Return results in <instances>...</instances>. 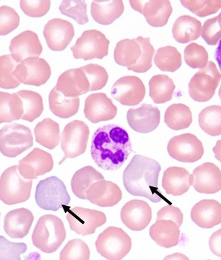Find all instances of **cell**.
<instances>
[{"mask_svg":"<svg viewBox=\"0 0 221 260\" xmlns=\"http://www.w3.org/2000/svg\"><path fill=\"white\" fill-rule=\"evenodd\" d=\"M201 32L200 21L190 15L180 16L173 25V37L176 42L181 44L197 40L201 36Z\"/></svg>","mask_w":221,"mask_h":260,"instance_id":"obj_30","label":"cell"},{"mask_svg":"<svg viewBox=\"0 0 221 260\" xmlns=\"http://www.w3.org/2000/svg\"><path fill=\"white\" fill-rule=\"evenodd\" d=\"M209 246L215 255L221 257V229L212 234L209 240Z\"/></svg>","mask_w":221,"mask_h":260,"instance_id":"obj_53","label":"cell"},{"mask_svg":"<svg viewBox=\"0 0 221 260\" xmlns=\"http://www.w3.org/2000/svg\"><path fill=\"white\" fill-rule=\"evenodd\" d=\"M20 16L13 8L0 7V36H6L18 28Z\"/></svg>","mask_w":221,"mask_h":260,"instance_id":"obj_49","label":"cell"},{"mask_svg":"<svg viewBox=\"0 0 221 260\" xmlns=\"http://www.w3.org/2000/svg\"><path fill=\"white\" fill-rule=\"evenodd\" d=\"M55 88L65 96L75 98L90 91V83L81 68L67 70L60 75Z\"/></svg>","mask_w":221,"mask_h":260,"instance_id":"obj_24","label":"cell"},{"mask_svg":"<svg viewBox=\"0 0 221 260\" xmlns=\"http://www.w3.org/2000/svg\"><path fill=\"white\" fill-rule=\"evenodd\" d=\"M96 246L105 259L121 260L131 250L132 239L122 229L111 226L99 234Z\"/></svg>","mask_w":221,"mask_h":260,"instance_id":"obj_6","label":"cell"},{"mask_svg":"<svg viewBox=\"0 0 221 260\" xmlns=\"http://www.w3.org/2000/svg\"><path fill=\"white\" fill-rule=\"evenodd\" d=\"M199 124L207 135H221V107L213 105L205 108L199 114Z\"/></svg>","mask_w":221,"mask_h":260,"instance_id":"obj_39","label":"cell"},{"mask_svg":"<svg viewBox=\"0 0 221 260\" xmlns=\"http://www.w3.org/2000/svg\"><path fill=\"white\" fill-rule=\"evenodd\" d=\"M146 89L141 79L136 76L120 78L111 88V95L124 106H136L143 102Z\"/></svg>","mask_w":221,"mask_h":260,"instance_id":"obj_14","label":"cell"},{"mask_svg":"<svg viewBox=\"0 0 221 260\" xmlns=\"http://www.w3.org/2000/svg\"><path fill=\"white\" fill-rule=\"evenodd\" d=\"M128 124L134 131L146 134L156 129L160 124L159 108L144 104L138 109H130L128 112Z\"/></svg>","mask_w":221,"mask_h":260,"instance_id":"obj_20","label":"cell"},{"mask_svg":"<svg viewBox=\"0 0 221 260\" xmlns=\"http://www.w3.org/2000/svg\"><path fill=\"white\" fill-rule=\"evenodd\" d=\"M67 219L71 230L83 237L94 234L97 228L106 223V216L103 212L80 207L68 210Z\"/></svg>","mask_w":221,"mask_h":260,"instance_id":"obj_12","label":"cell"},{"mask_svg":"<svg viewBox=\"0 0 221 260\" xmlns=\"http://www.w3.org/2000/svg\"><path fill=\"white\" fill-rule=\"evenodd\" d=\"M221 80V74L213 61L199 70L189 83L190 97L195 102H207L213 97Z\"/></svg>","mask_w":221,"mask_h":260,"instance_id":"obj_8","label":"cell"},{"mask_svg":"<svg viewBox=\"0 0 221 260\" xmlns=\"http://www.w3.org/2000/svg\"><path fill=\"white\" fill-rule=\"evenodd\" d=\"M218 94H219V96H220V99L221 100V85H220V89H219Z\"/></svg>","mask_w":221,"mask_h":260,"instance_id":"obj_58","label":"cell"},{"mask_svg":"<svg viewBox=\"0 0 221 260\" xmlns=\"http://www.w3.org/2000/svg\"><path fill=\"white\" fill-rule=\"evenodd\" d=\"M150 236L162 247H174L179 242V227L172 220H156L150 227Z\"/></svg>","mask_w":221,"mask_h":260,"instance_id":"obj_28","label":"cell"},{"mask_svg":"<svg viewBox=\"0 0 221 260\" xmlns=\"http://www.w3.org/2000/svg\"><path fill=\"white\" fill-rule=\"evenodd\" d=\"M90 251L86 243L81 239L68 242L60 253V260H89Z\"/></svg>","mask_w":221,"mask_h":260,"instance_id":"obj_44","label":"cell"},{"mask_svg":"<svg viewBox=\"0 0 221 260\" xmlns=\"http://www.w3.org/2000/svg\"><path fill=\"white\" fill-rule=\"evenodd\" d=\"M20 8L24 13L31 18H41L47 14L51 7L49 0H21Z\"/></svg>","mask_w":221,"mask_h":260,"instance_id":"obj_50","label":"cell"},{"mask_svg":"<svg viewBox=\"0 0 221 260\" xmlns=\"http://www.w3.org/2000/svg\"><path fill=\"white\" fill-rule=\"evenodd\" d=\"M180 3L200 18L215 14L221 9V0H181Z\"/></svg>","mask_w":221,"mask_h":260,"instance_id":"obj_43","label":"cell"},{"mask_svg":"<svg viewBox=\"0 0 221 260\" xmlns=\"http://www.w3.org/2000/svg\"><path fill=\"white\" fill-rule=\"evenodd\" d=\"M154 62L162 71L174 73L181 68L182 59L176 48L167 46L157 49Z\"/></svg>","mask_w":221,"mask_h":260,"instance_id":"obj_40","label":"cell"},{"mask_svg":"<svg viewBox=\"0 0 221 260\" xmlns=\"http://www.w3.org/2000/svg\"><path fill=\"white\" fill-rule=\"evenodd\" d=\"M164 260H190V259L181 253H174V254L166 256Z\"/></svg>","mask_w":221,"mask_h":260,"instance_id":"obj_54","label":"cell"},{"mask_svg":"<svg viewBox=\"0 0 221 260\" xmlns=\"http://www.w3.org/2000/svg\"><path fill=\"white\" fill-rule=\"evenodd\" d=\"M32 184V180L19 174L18 166L8 168L0 177V200L8 205L25 203L30 198Z\"/></svg>","mask_w":221,"mask_h":260,"instance_id":"obj_4","label":"cell"},{"mask_svg":"<svg viewBox=\"0 0 221 260\" xmlns=\"http://www.w3.org/2000/svg\"><path fill=\"white\" fill-rule=\"evenodd\" d=\"M31 211L26 208L11 210L5 215L4 229L13 239H23L28 235L34 222Z\"/></svg>","mask_w":221,"mask_h":260,"instance_id":"obj_26","label":"cell"},{"mask_svg":"<svg viewBox=\"0 0 221 260\" xmlns=\"http://www.w3.org/2000/svg\"><path fill=\"white\" fill-rule=\"evenodd\" d=\"M150 96L155 104H164L172 99L175 85L174 81L166 75H157L149 81Z\"/></svg>","mask_w":221,"mask_h":260,"instance_id":"obj_36","label":"cell"},{"mask_svg":"<svg viewBox=\"0 0 221 260\" xmlns=\"http://www.w3.org/2000/svg\"><path fill=\"white\" fill-rule=\"evenodd\" d=\"M183 218L184 216L179 208L172 205L164 207L159 210L157 215V220H172L179 228L182 225Z\"/></svg>","mask_w":221,"mask_h":260,"instance_id":"obj_52","label":"cell"},{"mask_svg":"<svg viewBox=\"0 0 221 260\" xmlns=\"http://www.w3.org/2000/svg\"><path fill=\"white\" fill-rule=\"evenodd\" d=\"M104 180V176L93 167H85L77 171L71 181L73 194L82 200H87L86 191L96 181Z\"/></svg>","mask_w":221,"mask_h":260,"instance_id":"obj_32","label":"cell"},{"mask_svg":"<svg viewBox=\"0 0 221 260\" xmlns=\"http://www.w3.org/2000/svg\"><path fill=\"white\" fill-rule=\"evenodd\" d=\"M90 135L88 126L84 121L74 120L65 126L61 134V147L65 158H75L85 153Z\"/></svg>","mask_w":221,"mask_h":260,"instance_id":"obj_10","label":"cell"},{"mask_svg":"<svg viewBox=\"0 0 221 260\" xmlns=\"http://www.w3.org/2000/svg\"><path fill=\"white\" fill-rule=\"evenodd\" d=\"M217 20H218V23L220 24V26L221 28V13L218 15V16H217Z\"/></svg>","mask_w":221,"mask_h":260,"instance_id":"obj_57","label":"cell"},{"mask_svg":"<svg viewBox=\"0 0 221 260\" xmlns=\"http://www.w3.org/2000/svg\"><path fill=\"white\" fill-rule=\"evenodd\" d=\"M31 130L23 124L13 123L0 129V152L8 158H15L31 148Z\"/></svg>","mask_w":221,"mask_h":260,"instance_id":"obj_7","label":"cell"},{"mask_svg":"<svg viewBox=\"0 0 221 260\" xmlns=\"http://www.w3.org/2000/svg\"><path fill=\"white\" fill-rule=\"evenodd\" d=\"M87 200L92 204L109 208L114 206L121 201L122 191L115 183L110 181H96L86 191Z\"/></svg>","mask_w":221,"mask_h":260,"instance_id":"obj_23","label":"cell"},{"mask_svg":"<svg viewBox=\"0 0 221 260\" xmlns=\"http://www.w3.org/2000/svg\"><path fill=\"white\" fill-rule=\"evenodd\" d=\"M13 75L20 83L41 86L50 78L51 70L45 59L30 57L19 63Z\"/></svg>","mask_w":221,"mask_h":260,"instance_id":"obj_13","label":"cell"},{"mask_svg":"<svg viewBox=\"0 0 221 260\" xmlns=\"http://www.w3.org/2000/svg\"><path fill=\"white\" fill-rule=\"evenodd\" d=\"M16 93L23 102V115L21 119L32 122L42 115L44 104L40 94L26 90H20Z\"/></svg>","mask_w":221,"mask_h":260,"instance_id":"obj_38","label":"cell"},{"mask_svg":"<svg viewBox=\"0 0 221 260\" xmlns=\"http://www.w3.org/2000/svg\"><path fill=\"white\" fill-rule=\"evenodd\" d=\"M202 37L208 45L215 46L221 39V28L217 17L208 19L202 28Z\"/></svg>","mask_w":221,"mask_h":260,"instance_id":"obj_51","label":"cell"},{"mask_svg":"<svg viewBox=\"0 0 221 260\" xmlns=\"http://www.w3.org/2000/svg\"><path fill=\"white\" fill-rule=\"evenodd\" d=\"M53 167L54 160L51 154L36 148L19 161L18 171L22 177L33 180L50 172Z\"/></svg>","mask_w":221,"mask_h":260,"instance_id":"obj_15","label":"cell"},{"mask_svg":"<svg viewBox=\"0 0 221 260\" xmlns=\"http://www.w3.org/2000/svg\"><path fill=\"white\" fill-rule=\"evenodd\" d=\"M212 150L215 153V158L221 162V140L217 142L216 145Z\"/></svg>","mask_w":221,"mask_h":260,"instance_id":"obj_56","label":"cell"},{"mask_svg":"<svg viewBox=\"0 0 221 260\" xmlns=\"http://www.w3.org/2000/svg\"><path fill=\"white\" fill-rule=\"evenodd\" d=\"M109 44L107 38L99 30H85L71 47V50L77 59L87 61L103 59L109 54Z\"/></svg>","mask_w":221,"mask_h":260,"instance_id":"obj_9","label":"cell"},{"mask_svg":"<svg viewBox=\"0 0 221 260\" xmlns=\"http://www.w3.org/2000/svg\"><path fill=\"white\" fill-rule=\"evenodd\" d=\"M27 249L25 243L11 242L0 236V260H21Z\"/></svg>","mask_w":221,"mask_h":260,"instance_id":"obj_48","label":"cell"},{"mask_svg":"<svg viewBox=\"0 0 221 260\" xmlns=\"http://www.w3.org/2000/svg\"><path fill=\"white\" fill-rule=\"evenodd\" d=\"M191 218L203 229H211L221 223V204L216 200H203L193 207Z\"/></svg>","mask_w":221,"mask_h":260,"instance_id":"obj_25","label":"cell"},{"mask_svg":"<svg viewBox=\"0 0 221 260\" xmlns=\"http://www.w3.org/2000/svg\"><path fill=\"white\" fill-rule=\"evenodd\" d=\"M161 171L162 167L156 160L135 155L123 174L125 189L130 194L147 198L152 203L165 200L159 189Z\"/></svg>","mask_w":221,"mask_h":260,"instance_id":"obj_2","label":"cell"},{"mask_svg":"<svg viewBox=\"0 0 221 260\" xmlns=\"http://www.w3.org/2000/svg\"><path fill=\"white\" fill-rule=\"evenodd\" d=\"M171 158L183 162H195L203 157V143L195 135L186 133L171 138L167 146Z\"/></svg>","mask_w":221,"mask_h":260,"instance_id":"obj_11","label":"cell"},{"mask_svg":"<svg viewBox=\"0 0 221 260\" xmlns=\"http://www.w3.org/2000/svg\"><path fill=\"white\" fill-rule=\"evenodd\" d=\"M193 184V176L184 168L170 167L164 172L162 186L166 194L180 196L187 192Z\"/></svg>","mask_w":221,"mask_h":260,"instance_id":"obj_27","label":"cell"},{"mask_svg":"<svg viewBox=\"0 0 221 260\" xmlns=\"http://www.w3.org/2000/svg\"><path fill=\"white\" fill-rule=\"evenodd\" d=\"M142 49L136 39L120 41L114 50V59L120 66L130 68L140 60Z\"/></svg>","mask_w":221,"mask_h":260,"instance_id":"obj_33","label":"cell"},{"mask_svg":"<svg viewBox=\"0 0 221 260\" xmlns=\"http://www.w3.org/2000/svg\"><path fill=\"white\" fill-rule=\"evenodd\" d=\"M49 108L54 115L62 119H68L78 112L80 108L79 97H66L56 90H51L49 96Z\"/></svg>","mask_w":221,"mask_h":260,"instance_id":"obj_31","label":"cell"},{"mask_svg":"<svg viewBox=\"0 0 221 260\" xmlns=\"http://www.w3.org/2000/svg\"><path fill=\"white\" fill-rule=\"evenodd\" d=\"M35 199L39 208L51 211H57L68 206L71 200L64 182L56 177H48L39 181Z\"/></svg>","mask_w":221,"mask_h":260,"instance_id":"obj_5","label":"cell"},{"mask_svg":"<svg viewBox=\"0 0 221 260\" xmlns=\"http://www.w3.org/2000/svg\"><path fill=\"white\" fill-rule=\"evenodd\" d=\"M186 64L193 69H203L208 63V53L203 46L192 43L184 50Z\"/></svg>","mask_w":221,"mask_h":260,"instance_id":"obj_45","label":"cell"},{"mask_svg":"<svg viewBox=\"0 0 221 260\" xmlns=\"http://www.w3.org/2000/svg\"><path fill=\"white\" fill-rule=\"evenodd\" d=\"M61 14L73 18L80 25L88 23L87 3L83 0H65L59 6Z\"/></svg>","mask_w":221,"mask_h":260,"instance_id":"obj_42","label":"cell"},{"mask_svg":"<svg viewBox=\"0 0 221 260\" xmlns=\"http://www.w3.org/2000/svg\"><path fill=\"white\" fill-rule=\"evenodd\" d=\"M10 51L11 55L18 63L30 57H39L43 48L39 37L31 30H25L12 39Z\"/></svg>","mask_w":221,"mask_h":260,"instance_id":"obj_22","label":"cell"},{"mask_svg":"<svg viewBox=\"0 0 221 260\" xmlns=\"http://www.w3.org/2000/svg\"><path fill=\"white\" fill-rule=\"evenodd\" d=\"M215 59L217 62V64H218L219 69L221 71V39L218 43L216 49H215Z\"/></svg>","mask_w":221,"mask_h":260,"instance_id":"obj_55","label":"cell"},{"mask_svg":"<svg viewBox=\"0 0 221 260\" xmlns=\"http://www.w3.org/2000/svg\"><path fill=\"white\" fill-rule=\"evenodd\" d=\"M136 39L141 47V56L138 62L134 66L128 68V70L138 73H146L152 68V59L155 53V49L150 44V38L139 37Z\"/></svg>","mask_w":221,"mask_h":260,"instance_id":"obj_46","label":"cell"},{"mask_svg":"<svg viewBox=\"0 0 221 260\" xmlns=\"http://www.w3.org/2000/svg\"><path fill=\"white\" fill-rule=\"evenodd\" d=\"M62 220L53 215H43L38 220L32 234L34 245L44 253L54 252L66 239Z\"/></svg>","mask_w":221,"mask_h":260,"instance_id":"obj_3","label":"cell"},{"mask_svg":"<svg viewBox=\"0 0 221 260\" xmlns=\"http://www.w3.org/2000/svg\"><path fill=\"white\" fill-rule=\"evenodd\" d=\"M34 133L36 141L44 148L50 150L55 148L61 139L59 124L50 118H46L38 123Z\"/></svg>","mask_w":221,"mask_h":260,"instance_id":"obj_34","label":"cell"},{"mask_svg":"<svg viewBox=\"0 0 221 260\" xmlns=\"http://www.w3.org/2000/svg\"><path fill=\"white\" fill-rule=\"evenodd\" d=\"M18 64L11 54L0 56V88L14 89L20 85L13 75Z\"/></svg>","mask_w":221,"mask_h":260,"instance_id":"obj_41","label":"cell"},{"mask_svg":"<svg viewBox=\"0 0 221 260\" xmlns=\"http://www.w3.org/2000/svg\"><path fill=\"white\" fill-rule=\"evenodd\" d=\"M90 83V91L102 90L107 83L109 75L105 68L99 64H89L82 67Z\"/></svg>","mask_w":221,"mask_h":260,"instance_id":"obj_47","label":"cell"},{"mask_svg":"<svg viewBox=\"0 0 221 260\" xmlns=\"http://www.w3.org/2000/svg\"><path fill=\"white\" fill-rule=\"evenodd\" d=\"M195 190L203 194H215L221 190V171L212 162L199 166L193 174Z\"/></svg>","mask_w":221,"mask_h":260,"instance_id":"obj_21","label":"cell"},{"mask_svg":"<svg viewBox=\"0 0 221 260\" xmlns=\"http://www.w3.org/2000/svg\"><path fill=\"white\" fill-rule=\"evenodd\" d=\"M207 260H210V259H207Z\"/></svg>","mask_w":221,"mask_h":260,"instance_id":"obj_59","label":"cell"},{"mask_svg":"<svg viewBox=\"0 0 221 260\" xmlns=\"http://www.w3.org/2000/svg\"><path fill=\"white\" fill-rule=\"evenodd\" d=\"M133 152L128 132L116 124L100 126L92 135V158L104 171H116L122 167Z\"/></svg>","mask_w":221,"mask_h":260,"instance_id":"obj_1","label":"cell"},{"mask_svg":"<svg viewBox=\"0 0 221 260\" xmlns=\"http://www.w3.org/2000/svg\"><path fill=\"white\" fill-rule=\"evenodd\" d=\"M23 115V102L17 93L0 91V124L19 120Z\"/></svg>","mask_w":221,"mask_h":260,"instance_id":"obj_35","label":"cell"},{"mask_svg":"<svg viewBox=\"0 0 221 260\" xmlns=\"http://www.w3.org/2000/svg\"><path fill=\"white\" fill-rule=\"evenodd\" d=\"M44 36L49 49L54 51L65 50L75 37L73 24L63 19L49 20L44 29Z\"/></svg>","mask_w":221,"mask_h":260,"instance_id":"obj_17","label":"cell"},{"mask_svg":"<svg viewBox=\"0 0 221 260\" xmlns=\"http://www.w3.org/2000/svg\"><path fill=\"white\" fill-rule=\"evenodd\" d=\"M133 9L142 13L147 23L152 27H163L172 14V6L169 0L130 1Z\"/></svg>","mask_w":221,"mask_h":260,"instance_id":"obj_16","label":"cell"},{"mask_svg":"<svg viewBox=\"0 0 221 260\" xmlns=\"http://www.w3.org/2000/svg\"><path fill=\"white\" fill-rule=\"evenodd\" d=\"M124 3L121 0L93 1L90 14L95 21L101 25H108L114 23L124 13Z\"/></svg>","mask_w":221,"mask_h":260,"instance_id":"obj_29","label":"cell"},{"mask_svg":"<svg viewBox=\"0 0 221 260\" xmlns=\"http://www.w3.org/2000/svg\"><path fill=\"white\" fill-rule=\"evenodd\" d=\"M121 219L130 230L143 231L152 220V209L143 200H133L123 206Z\"/></svg>","mask_w":221,"mask_h":260,"instance_id":"obj_18","label":"cell"},{"mask_svg":"<svg viewBox=\"0 0 221 260\" xmlns=\"http://www.w3.org/2000/svg\"><path fill=\"white\" fill-rule=\"evenodd\" d=\"M84 114L90 122L97 124L115 118L117 108L105 93H94L85 100Z\"/></svg>","mask_w":221,"mask_h":260,"instance_id":"obj_19","label":"cell"},{"mask_svg":"<svg viewBox=\"0 0 221 260\" xmlns=\"http://www.w3.org/2000/svg\"><path fill=\"white\" fill-rule=\"evenodd\" d=\"M164 121L171 129H186L193 122V114L187 106L174 104L166 109Z\"/></svg>","mask_w":221,"mask_h":260,"instance_id":"obj_37","label":"cell"}]
</instances>
